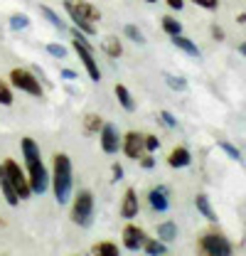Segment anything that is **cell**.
Returning <instances> with one entry per match:
<instances>
[{
  "label": "cell",
  "mask_w": 246,
  "mask_h": 256,
  "mask_svg": "<svg viewBox=\"0 0 246 256\" xmlns=\"http://www.w3.org/2000/svg\"><path fill=\"white\" fill-rule=\"evenodd\" d=\"M20 150H22V158H25V172L30 178V188L32 194H44L50 190V170L42 160V150L40 146L34 143V138H22L20 140Z\"/></svg>",
  "instance_id": "6da1fadb"
},
{
  "label": "cell",
  "mask_w": 246,
  "mask_h": 256,
  "mask_svg": "<svg viewBox=\"0 0 246 256\" xmlns=\"http://www.w3.org/2000/svg\"><path fill=\"white\" fill-rule=\"evenodd\" d=\"M50 188L54 192L57 204H66V202L72 200V190H74V168H72V158H69L66 153H54V156H52Z\"/></svg>",
  "instance_id": "7a4b0ae2"
},
{
  "label": "cell",
  "mask_w": 246,
  "mask_h": 256,
  "mask_svg": "<svg viewBox=\"0 0 246 256\" xmlns=\"http://www.w3.org/2000/svg\"><path fill=\"white\" fill-rule=\"evenodd\" d=\"M69 32H72V47H74V52H76L82 66L86 69L89 79H92V82H101V69H98L96 54H94V44L89 42V37H86L84 32H79L76 28H72Z\"/></svg>",
  "instance_id": "3957f363"
},
{
  "label": "cell",
  "mask_w": 246,
  "mask_h": 256,
  "mask_svg": "<svg viewBox=\"0 0 246 256\" xmlns=\"http://www.w3.org/2000/svg\"><path fill=\"white\" fill-rule=\"evenodd\" d=\"M94 212H96V200H94V192L92 190H79L72 200V222L76 226H92L94 224Z\"/></svg>",
  "instance_id": "277c9868"
},
{
  "label": "cell",
  "mask_w": 246,
  "mask_h": 256,
  "mask_svg": "<svg viewBox=\"0 0 246 256\" xmlns=\"http://www.w3.org/2000/svg\"><path fill=\"white\" fill-rule=\"evenodd\" d=\"M10 86L22 92V94H30L34 98H42L44 89L40 84V76L32 72V69H25V66H15L10 69Z\"/></svg>",
  "instance_id": "5b68a950"
},
{
  "label": "cell",
  "mask_w": 246,
  "mask_h": 256,
  "mask_svg": "<svg viewBox=\"0 0 246 256\" xmlns=\"http://www.w3.org/2000/svg\"><path fill=\"white\" fill-rule=\"evenodd\" d=\"M0 168H2V172L8 175V180L12 182V188L18 192V197L20 200H30L32 197V188H30V178H28V172H25V168H20V162L15 158H5L0 162Z\"/></svg>",
  "instance_id": "8992f818"
},
{
  "label": "cell",
  "mask_w": 246,
  "mask_h": 256,
  "mask_svg": "<svg viewBox=\"0 0 246 256\" xmlns=\"http://www.w3.org/2000/svg\"><path fill=\"white\" fill-rule=\"evenodd\" d=\"M62 8L66 10L72 22L74 20H86L92 25H98V20H101V10L94 2H89V0H64Z\"/></svg>",
  "instance_id": "52a82bcc"
},
{
  "label": "cell",
  "mask_w": 246,
  "mask_h": 256,
  "mask_svg": "<svg viewBox=\"0 0 246 256\" xmlns=\"http://www.w3.org/2000/svg\"><path fill=\"white\" fill-rule=\"evenodd\" d=\"M200 252H202V256H232L234 249H232V242L224 234L207 232L200 239Z\"/></svg>",
  "instance_id": "ba28073f"
},
{
  "label": "cell",
  "mask_w": 246,
  "mask_h": 256,
  "mask_svg": "<svg viewBox=\"0 0 246 256\" xmlns=\"http://www.w3.org/2000/svg\"><path fill=\"white\" fill-rule=\"evenodd\" d=\"M121 138H123V133L118 130V126L111 124V121H106L104 128L98 130V143H101V150H104L106 156H116V153L121 150Z\"/></svg>",
  "instance_id": "9c48e42d"
},
{
  "label": "cell",
  "mask_w": 246,
  "mask_h": 256,
  "mask_svg": "<svg viewBox=\"0 0 246 256\" xmlns=\"http://www.w3.org/2000/svg\"><path fill=\"white\" fill-rule=\"evenodd\" d=\"M121 150L128 160H140L143 156H146V148H143V133H138V130H128V133H123Z\"/></svg>",
  "instance_id": "30bf717a"
},
{
  "label": "cell",
  "mask_w": 246,
  "mask_h": 256,
  "mask_svg": "<svg viewBox=\"0 0 246 256\" xmlns=\"http://www.w3.org/2000/svg\"><path fill=\"white\" fill-rule=\"evenodd\" d=\"M123 246L128 249V252H140L143 249V244H146V232L138 226V224H126L123 226Z\"/></svg>",
  "instance_id": "8fae6325"
},
{
  "label": "cell",
  "mask_w": 246,
  "mask_h": 256,
  "mask_svg": "<svg viewBox=\"0 0 246 256\" xmlns=\"http://www.w3.org/2000/svg\"><path fill=\"white\" fill-rule=\"evenodd\" d=\"M138 212H140L138 192H136V188H128V190L123 192V197H121V207H118V214H121L126 222H130V220H136V217H138Z\"/></svg>",
  "instance_id": "7c38bea8"
},
{
  "label": "cell",
  "mask_w": 246,
  "mask_h": 256,
  "mask_svg": "<svg viewBox=\"0 0 246 256\" xmlns=\"http://www.w3.org/2000/svg\"><path fill=\"white\" fill-rule=\"evenodd\" d=\"M168 188H162V185H158L153 190L148 192V204L153 207L155 212H168V207H170V200H168Z\"/></svg>",
  "instance_id": "4fadbf2b"
},
{
  "label": "cell",
  "mask_w": 246,
  "mask_h": 256,
  "mask_svg": "<svg viewBox=\"0 0 246 256\" xmlns=\"http://www.w3.org/2000/svg\"><path fill=\"white\" fill-rule=\"evenodd\" d=\"M192 162V153L184 148V146H178V148H172L170 150V156H168V165L170 168H175V170H180V168H187Z\"/></svg>",
  "instance_id": "5bb4252c"
},
{
  "label": "cell",
  "mask_w": 246,
  "mask_h": 256,
  "mask_svg": "<svg viewBox=\"0 0 246 256\" xmlns=\"http://www.w3.org/2000/svg\"><path fill=\"white\" fill-rule=\"evenodd\" d=\"M114 94H116V98H118V104H121V108H123V111L133 114V111L138 108L136 98H133V94H130V89H128L126 84H116V86H114Z\"/></svg>",
  "instance_id": "9a60e30c"
},
{
  "label": "cell",
  "mask_w": 246,
  "mask_h": 256,
  "mask_svg": "<svg viewBox=\"0 0 246 256\" xmlns=\"http://www.w3.org/2000/svg\"><path fill=\"white\" fill-rule=\"evenodd\" d=\"M101 50H104V54H108L111 60H118L123 54V42L116 34H106V37L101 40Z\"/></svg>",
  "instance_id": "2e32d148"
},
{
  "label": "cell",
  "mask_w": 246,
  "mask_h": 256,
  "mask_svg": "<svg viewBox=\"0 0 246 256\" xmlns=\"http://www.w3.org/2000/svg\"><path fill=\"white\" fill-rule=\"evenodd\" d=\"M0 192H2V197H5V202L10 207H18L20 204V197H18V192L12 188V182L8 180V175L2 172V168H0Z\"/></svg>",
  "instance_id": "e0dca14e"
},
{
  "label": "cell",
  "mask_w": 246,
  "mask_h": 256,
  "mask_svg": "<svg viewBox=\"0 0 246 256\" xmlns=\"http://www.w3.org/2000/svg\"><path fill=\"white\" fill-rule=\"evenodd\" d=\"M172 44L180 50V52H184V54H190V57H194V60H200L202 57V52H200V47L190 40V37H184V34H175L172 37Z\"/></svg>",
  "instance_id": "ac0fdd59"
},
{
  "label": "cell",
  "mask_w": 246,
  "mask_h": 256,
  "mask_svg": "<svg viewBox=\"0 0 246 256\" xmlns=\"http://www.w3.org/2000/svg\"><path fill=\"white\" fill-rule=\"evenodd\" d=\"M194 207H197V212H202V217H204L207 222H216V212L212 210L207 194H197V197H194Z\"/></svg>",
  "instance_id": "d6986e66"
},
{
  "label": "cell",
  "mask_w": 246,
  "mask_h": 256,
  "mask_svg": "<svg viewBox=\"0 0 246 256\" xmlns=\"http://www.w3.org/2000/svg\"><path fill=\"white\" fill-rule=\"evenodd\" d=\"M158 239L160 242H165V244H170V242H175L178 239V224L175 222H160L158 224Z\"/></svg>",
  "instance_id": "ffe728a7"
},
{
  "label": "cell",
  "mask_w": 246,
  "mask_h": 256,
  "mask_svg": "<svg viewBox=\"0 0 246 256\" xmlns=\"http://www.w3.org/2000/svg\"><path fill=\"white\" fill-rule=\"evenodd\" d=\"M104 116L101 114H86L84 116V133L86 136H98V130L104 128Z\"/></svg>",
  "instance_id": "44dd1931"
},
{
  "label": "cell",
  "mask_w": 246,
  "mask_h": 256,
  "mask_svg": "<svg viewBox=\"0 0 246 256\" xmlns=\"http://www.w3.org/2000/svg\"><path fill=\"white\" fill-rule=\"evenodd\" d=\"M40 15H42V18H44V20H47V22H50L54 30H66V22H64V20H60V15H57V12H54L50 5H40Z\"/></svg>",
  "instance_id": "7402d4cb"
},
{
  "label": "cell",
  "mask_w": 246,
  "mask_h": 256,
  "mask_svg": "<svg viewBox=\"0 0 246 256\" xmlns=\"http://www.w3.org/2000/svg\"><path fill=\"white\" fill-rule=\"evenodd\" d=\"M143 252H146L148 256H165L168 254V244H165V242H160L158 236H155V239H146Z\"/></svg>",
  "instance_id": "603a6c76"
},
{
  "label": "cell",
  "mask_w": 246,
  "mask_h": 256,
  "mask_svg": "<svg viewBox=\"0 0 246 256\" xmlns=\"http://www.w3.org/2000/svg\"><path fill=\"white\" fill-rule=\"evenodd\" d=\"M160 25H162L165 34H170V37L182 34V22H180V20H175L172 15H162V18H160Z\"/></svg>",
  "instance_id": "cb8c5ba5"
},
{
  "label": "cell",
  "mask_w": 246,
  "mask_h": 256,
  "mask_svg": "<svg viewBox=\"0 0 246 256\" xmlns=\"http://www.w3.org/2000/svg\"><path fill=\"white\" fill-rule=\"evenodd\" d=\"M94 256H121V249L114 242H98L94 244Z\"/></svg>",
  "instance_id": "d4e9b609"
},
{
  "label": "cell",
  "mask_w": 246,
  "mask_h": 256,
  "mask_svg": "<svg viewBox=\"0 0 246 256\" xmlns=\"http://www.w3.org/2000/svg\"><path fill=\"white\" fill-rule=\"evenodd\" d=\"M123 37H126V40H130V42H136V44H143V42H146L143 30H140L138 25H133V22H128V25L123 28Z\"/></svg>",
  "instance_id": "484cf974"
},
{
  "label": "cell",
  "mask_w": 246,
  "mask_h": 256,
  "mask_svg": "<svg viewBox=\"0 0 246 256\" xmlns=\"http://www.w3.org/2000/svg\"><path fill=\"white\" fill-rule=\"evenodd\" d=\"M12 101H15V96H12L10 82L0 79V106H12Z\"/></svg>",
  "instance_id": "4316f807"
},
{
  "label": "cell",
  "mask_w": 246,
  "mask_h": 256,
  "mask_svg": "<svg viewBox=\"0 0 246 256\" xmlns=\"http://www.w3.org/2000/svg\"><path fill=\"white\" fill-rule=\"evenodd\" d=\"M47 54L50 57H54V60H66V54H69V50L64 47V44H60V42H47Z\"/></svg>",
  "instance_id": "83f0119b"
},
{
  "label": "cell",
  "mask_w": 246,
  "mask_h": 256,
  "mask_svg": "<svg viewBox=\"0 0 246 256\" xmlns=\"http://www.w3.org/2000/svg\"><path fill=\"white\" fill-rule=\"evenodd\" d=\"M10 28L12 30H25V28H30V18L25 12H15V15H10Z\"/></svg>",
  "instance_id": "f1b7e54d"
},
{
  "label": "cell",
  "mask_w": 246,
  "mask_h": 256,
  "mask_svg": "<svg viewBox=\"0 0 246 256\" xmlns=\"http://www.w3.org/2000/svg\"><path fill=\"white\" fill-rule=\"evenodd\" d=\"M165 84H168L170 89H178V92H184V89H187L184 76H172V74H165Z\"/></svg>",
  "instance_id": "f546056e"
},
{
  "label": "cell",
  "mask_w": 246,
  "mask_h": 256,
  "mask_svg": "<svg viewBox=\"0 0 246 256\" xmlns=\"http://www.w3.org/2000/svg\"><path fill=\"white\" fill-rule=\"evenodd\" d=\"M143 148H146V153H155L160 148V138L153 136V133H146L143 136Z\"/></svg>",
  "instance_id": "4dcf8cb0"
},
{
  "label": "cell",
  "mask_w": 246,
  "mask_h": 256,
  "mask_svg": "<svg viewBox=\"0 0 246 256\" xmlns=\"http://www.w3.org/2000/svg\"><path fill=\"white\" fill-rule=\"evenodd\" d=\"M219 148H222V150H224V153H226V156H229L232 160H242V153H239V148H234V146H232L229 140H219Z\"/></svg>",
  "instance_id": "1f68e13d"
},
{
  "label": "cell",
  "mask_w": 246,
  "mask_h": 256,
  "mask_svg": "<svg viewBox=\"0 0 246 256\" xmlns=\"http://www.w3.org/2000/svg\"><path fill=\"white\" fill-rule=\"evenodd\" d=\"M123 175H126V170H123L121 162H111V180L114 182H121Z\"/></svg>",
  "instance_id": "d6a6232c"
},
{
  "label": "cell",
  "mask_w": 246,
  "mask_h": 256,
  "mask_svg": "<svg viewBox=\"0 0 246 256\" xmlns=\"http://www.w3.org/2000/svg\"><path fill=\"white\" fill-rule=\"evenodd\" d=\"M160 121H162L168 128H178V118H175L170 111H160Z\"/></svg>",
  "instance_id": "836d02e7"
},
{
  "label": "cell",
  "mask_w": 246,
  "mask_h": 256,
  "mask_svg": "<svg viewBox=\"0 0 246 256\" xmlns=\"http://www.w3.org/2000/svg\"><path fill=\"white\" fill-rule=\"evenodd\" d=\"M197 8H204V10H216L219 8V0H192Z\"/></svg>",
  "instance_id": "e575fe53"
},
{
  "label": "cell",
  "mask_w": 246,
  "mask_h": 256,
  "mask_svg": "<svg viewBox=\"0 0 246 256\" xmlns=\"http://www.w3.org/2000/svg\"><path fill=\"white\" fill-rule=\"evenodd\" d=\"M138 162H140V168H143V170H153V168H155V158H153V153H146V156H143V158L138 160Z\"/></svg>",
  "instance_id": "d590c367"
},
{
  "label": "cell",
  "mask_w": 246,
  "mask_h": 256,
  "mask_svg": "<svg viewBox=\"0 0 246 256\" xmlns=\"http://www.w3.org/2000/svg\"><path fill=\"white\" fill-rule=\"evenodd\" d=\"M60 76L66 79V82H76V79H79V74H76L74 69H60Z\"/></svg>",
  "instance_id": "8d00e7d4"
},
{
  "label": "cell",
  "mask_w": 246,
  "mask_h": 256,
  "mask_svg": "<svg viewBox=\"0 0 246 256\" xmlns=\"http://www.w3.org/2000/svg\"><path fill=\"white\" fill-rule=\"evenodd\" d=\"M165 2H168L170 10H182L184 8V0H165Z\"/></svg>",
  "instance_id": "74e56055"
},
{
  "label": "cell",
  "mask_w": 246,
  "mask_h": 256,
  "mask_svg": "<svg viewBox=\"0 0 246 256\" xmlns=\"http://www.w3.org/2000/svg\"><path fill=\"white\" fill-rule=\"evenodd\" d=\"M212 34H214L216 40H224V30H222V28H216V25L212 28Z\"/></svg>",
  "instance_id": "f35d334b"
},
{
  "label": "cell",
  "mask_w": 246,
  "mask_h": 256,
  "mask_svg": "<svg viewBox=\"0 0 246 256\" xmlns=\"http://www.w3.org/2000/svg\"><path fill=\"white\" fill-rule=\"evenodd\" d=\"M239 52H242V54L246 57V42H244V44H239Z\"/></svg>",
  "instance_id": "ab89813d"
},
{
  "label": "cell",
  "mask_w": 246,
  "mask_h": 256,
  "mask_svg": "<svg viewBox=\"0 0 246 256\" xmlns=\"http://www.w3.org/2000/svg\"><path fill=\"white\" fill-rule=\"evenodd\" d=\"M143 2H150V5H153V2H158V0H143Z\"/></svg>",
  "instance_id": "60d3db41"
},
{
  "label": "cell",
  "mask_w": 246,
  "mask_h": 256,
  "mask_svg": "<svg viewBox=\"0 0 246 256\" xmlns=\"http://www.w3.org/2000/svg\"><path fill=\"white\" fill-rule=\"evenodd\" d=\"M2 224H5V222H2V220H0V226H2Z\"/></svg>",
  "instance_id": "b9f144b4"
},
{
  "label": "cell",
  "mask_w": 246,
  "mask_h": 256,
  "mask_svg": "<svg viewBox=\"0 0 246 256\" xmlns=\"http://www.w3.org/2000/svg\"><path fill=\"white\" fill-rule=\"evenodd\" d=\"M165 256H168V254H165Z\"/></svg>",
  "instance_id": "7bdbcfd3"
},
{
  "label": "cell",
  "mask_w": 246,
  "mask_h": 256,
  "mask_svg": "<svg viewBox=\"0 0 246 256\" xmlns=\"http://www.w3.org/2000/svg\"><path fill=\"white\" fill-rule=\"evenodd\" d=\"M0 256H2V254H0Z\"/></svg>",
  "instance_id": "ee69618b"
}]
</instances>
